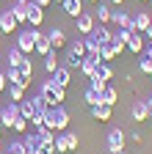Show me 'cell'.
<instances>
[{"mask_svg":"<svg viewBox=\"0 0 152 154\" xmlns=\"http://www.w3.org/2000/svg\"><path fill=\"white\" fill-rule=\"evenodd\" d=\"M100 99H102V105L113 107V105L119 102V91H116V88H111V83H108V88H105V91L100 94Z\"/></svg>","mask_w":152,"mask_h":154,"instance_id":"cell-22","label":"cell"},{"mask_svg":"<svg viewBox=\"0 0 152 154\" xmlns=\"http://www.w3.org/2000/svg\"><path fill=\"white\" fill-rule=\"evenodd\" d=\"M36 135H39V149L44 154H55V132L44 127V129H39Z\"/></svg>","mask_w":152,"mask_h":154,"instance_id":"cell-6","label":"cell"},{"mask_svg":"<svg viewBox=\"0 0 152 154\" xmlns=\"http://www.w3.org/2000/svg\"><path fill=\"white\" fill-rule=\"evenodd\" d=\"M80 146V140H78V135L75 132H61L58 138H55V154H69V151H75Z\"/></svg>","mask_w":152,"mask_h":154,"instance_id":"cell-5","label":"cell"},{"mask_svg":"<svg viewBox=\"0 0 152 154\" xmlns=\"http://www.w3.org/2000/svg\"><path fill=\"white\" fill-rule=\"evenodd\" d=\"M39 94H42L44 99H47V105H50V107H55V105L66 102V88H61L58 83L53 80V77H50V80H44V83H42Z\"/></svg>","mask_w":152,"mask_h":154,"instance_id":"cell-1","label":"cell"},{"mask_svg":"<svg viewBox=\"0 0 152 154\" xmlns=\"http://www.w3.org/2000/svg\"><path fill=\"white\" fill-rule=\"evenodd\" d=\"M53 3H58V6H61V3H64V0H53Z\"/></svg>","mask_w":152,"mask_h":154,"instance_id":"cell-48","label":"cell"},{"mask_svg":"<svg viewBox=\"0 0 152 154\" xmlns=\"http://www.w3.org/2000/svg\"><path fill=\"white\" fill-rule=\"evenodd\" d=\"M50 77H53V80L58 83L61 88H69V83H72V72H69V66H58Z\"/></svg>","mask_w":152,"mask_h":154,"instance_id":"cell-17","label":"cell"},{"mask_svg":"<svg viewBox=\"0 0 152 154\" xmlns=\"http://www.w3.org/2000/svg\"><path fill=\"white\" fill-rule=\"evenodd\" d=\"M97 74L102 77V80H108V83L113 80V69H111V66H108L105 61H102V63H97Z\"/></svg>","mask_w":152,"mask_h":154,"instance_id":"cell-35","label":"cell"},{"mask_svg":"<svg viewBox=\"0 0 152 154\" xmlns=\"http://www.w3.org/2000/svg\"><path fill=\"white\" fill-rule=\"evenodd\" d=\"M83 3H86V0H64L61 8H64V14H66V17L78 19V17L83 14Z\"/></svg>","mask_w":152,"mask_h":154,"instance_id":"cell-16","label":"cell"},{"mask_svg":"<svg viewBox=\"0 0 152 154\" xmlns=\"http://www.w3.org/2000/svg\"><path fill=\"white\" fill-rule=\"evenodd\" d=\"M111 22L119 25V28H125V30H136V25H133V14L130 11H122V8L111 14Z\"/></svg>","mask_w":152,"mask_h":154,"instance_id":"cell-10","label":"cell"},{"mask_svg":"<svg viewBox=\"0 0 152 154\" xmlns=\"http://www.w3.org/2000/svg\"><path fill=\"white\" fill-rule=\"evenodd\" d=\"M75 25H78V33L80 36H89L94 30V25H97V19H94V14H80L78 19H75Z\"/></svg>","mask_w":152,"mask_h":154,"instance_id":"cell-12","label":"cell"},{"mask_svg":"<svg viewBox=\"0 0 152 154\" xmlns=\"http://www.w3.org/2000/svg\"><path fill=\"white\" fill-rule=\"evenodd\" d=\"M91 36L97 38L100 44H111V38H113V33L108 30V25H94V30H91Z\"/></svg>","mask_w":152,"mask_h":154,"instance_id":"cell-21","label":"cell"},{"mask_svg":"<svg viewBox=\"0 0 152 154\" xmlns=\"http://www.w3.org/2000/svg\"><path fill=\"white\" fill-rule=\"evenodd\" d=\"M144 36H147V38H149V42H152V25H149V28H147V33H144Z\"/></svg>","mask_w":152,"mask_h":154,"instance_id":"cell-43","label":"cell"},{"mask_svg":"<svg viewBox=\"0 0 152 154\" xmlns=\"http://www.w3.org/2000/svg\"><path fill=\"white\" fill-rule=\"evenodd\" d=\"M20 116V102H11L8 107L0 110V124H3V129H11L14 127V119Z\"/></svg>","mask_w":152,"mask_h":154,"instance_id":"cell-8","label":"cell"},{"mask_svg":"<svg viewBox=\"0 0 152 154\" xmlns=\"http://www.w3.org/2000/svg\"><path fill=\"white\" fill-rule=\"evenodd\" d=\"M8 88V80H6V72H0V94Z\"/></svg>","mask_w":152,"mask_h":154,"instance_id":"cell-39","label":"cell"},{"mask_svg":"<svg viewBox=\"0 0 152 154\" xmlns=\"http://www.w3.org/2000/svg\"><path fill=\"white\" fill-rule=\"evenodd\" d=\"M66 127H69V113H66V107L64 105L50 107L47 110V129H53V132H66Z\"/></svg>","mask_w":152,"mask_h":154,"instance_id":"cell-2","label":"cell"},{"mask_svg":"<svg viewBox=\"0 0 152 154\" xmlns=\"http://www.w3.org/2000/svg\"><path fill=\"white\" fill-rule=\"evenodd\" d=\"M11 14H14V19H17V25H28V11H25V6H11Z\"/></svg>","mask_w":152,"mask_h":154,"instance_id":"cell-29","label":"cell"},{"mask_svg":"<svg viewBox=\"0 0 152 154\" xmlns=\"http://www.w3.org/2000/svg\"><path fill=\"white\" fill-rule=\"evenodd\" d=\"M83 99H86V105H89V107H94V105H102V99H100V94L94 91V88H86V94H83Z\"/></svg>","mask_w":152,"mask_h":154,"instance_id":"cell-34","label":"cell"},{"mask_svg":"<svg viewBox=\"0 0 152 154\" xmlns=\"http://www.w3.org/2000/svg\"><path fill=\"white\" fill-rule=\"evenodd\" d=\"M89 88H94L97 94H102V91L108 88V80H102V77H100L97 72H94V77H91V83H89Z\"/></svg>","mask_w":152,"mask_h":154,"instance_id":"cell-32","label":"cell"},{"mask_svg":"<svg viewBox=\"0 0 152 154\" xmlns=\"http://www.w3.org/2000/svg\"><path fill=\"white\" fill-rule=\"evenodd\" d=\"M108 154H125V149H122V151H108Z\"/></svg>","mask_w":152,"mask_h":154,"instance_id":"cell-45","label":"cell"},{"mask_svg":"<svg viewBox=\"0 0 152 154\" xmlns=\"http://www.w3.org/2000/svg\"><path fill=\"white\" fill-rule=\"evenodd\" d=\"M17 69H20V74L25 77V80H33V61H31V58H28V55L22 58V63H20V66H17Z\"/></svg>","mask_w":152,"mask_h":154,"instance_id":"cell-28","label":"cell"},{"mask_svg":"<svg viewBox=\"0 0 152 154\" xmlns=\"http://www.w3.org/2000/svg\"><path fill=\"white\" fill-rule=\"evenodd\" d=\"M144 42H147V36H144V33H138V30H133V33H130V38H127V44H125V50H130V52L141 55Z\"/></svg>","mask_w":152,"mask_h":154,"instance_id":"cell-13","label":"cell"},{"mask_svg":"<svg viewBox=\"0 0 152 154\" xmlns=\"http://www.w3.org/2000/svg\"><path fill=\"white\" fill-rule=\"evenodd\" d=\"M141 58H147V61H152V42H149V38L144 42V50H141Z\"/></svg>","mask_w":152,"mask_h":154,"instance_id":"cell-38","label":"cell"},{"mask_svg":"<svg viewBox=\"0 0 152 154\" xmlns=\"http://www.w3.org/2000/svg\"><path fill=\"white\" fill-rule=\"evenodd\" d=\"M141 3H147V0H141Z\"/></svg>","mask_w":152,"mask_h":154,"instance_id":"cell-49","label":"cell"},{"mask_svg":"<svg viewBox=\"0 0 152 154\" xmlns=\"http://www.w3.org/2000/svg\"><path fill=\"white\" fill-rule=\"evenodd\" d=\"M6 154H25V143H22V140H11Z\"/></svg>","mask_w":152,"mask_h":154,"instance_id":"cell-37","label":"cell"},{"mask_svg":"<svg viewBox=\"0 0 152 154\" xmlns=\"http://www.w3.org/2000/svg\"><path fill=\"white\" fill-rule=\"evenodd\" d=\"M147 121H152V102H149V110H147Z\"/></svg>","mask_w":152,"mask_h":154,"instance_id":"cell-42","label":"cell"},{"mask_svg":"<svg viewBox=\"0 0 152 154\" xmlns=\"http://www.w3.org/2000/svg\"><path fill=\"white\" fill-rule=\"evenodd\" d=\"M14 3H17V6H28L31 0H14Z\"/></svg>","mask_w":152,"mask_h":154,"instance_id":"cell-44","label":"cell"},{"mask_svg":"<svg viewBox=\"0 0 152 154\" xmlns=\"http://www.w3.org/2000/svg\"><path fill=\"white\" fill-rule=\"evenodd\" d=\"M149 102H152V96H149Z\"/></svg>","mask_w":152,"mask_h":154,"instance_id":"cell-50","label":"cell"},{"mask_svg":"<svg viewBox=\"0 0 152 154\" xmlns=\"http://www.w3.org/2000/svg\"><path fill=\"white\" fill-rule=\"evenodd\" d=\"M86 3H100V0H86Z\"/></svg>","mask_w":152,"mask_h":154,"instance_id":"cell-46","label":"cell"},{"mask_svg":"<svg viewBox=\"0 0 152 154\" xmlns=\"http://www.w3.org/2000/svg\"><path fill=\"white\" fill-rule=\"evenodd\" d=\"M125 143H127V135H125L119 127H113V129L108 132V151H122Z\"/></svg>","mask_w":152,"mask_h":154,"instance_id":"cell-7","label":"cell"},{"mask_svg":"<svg viewBox=\"0 0 152 154\" xmlns=\"http://www.w3.org/2000/svg\"><path fill=\"white\" fill-rule=\"evenodd\" d=\"M33 3H36V6H42V8H47V6L53 3V0H33Z\"/></svg>","mask_w":152,"mask_h":154,"instance_id":"cell-40","label":"cell"},{"mask_svg":"<svg viewBox=\"0 0 152 154\" xmlns=\"http://www.w3.org/2000/svg\"><path fill=\"white\" fill-rule=\"evenodd\" d=\"M17 28V19H14V14H11V8H6V11H0V30H3L6 36H11Z\"/></svg>","mask_w":152,"mask_h":154,"instance_id":"cell-11","label":"cell"},{"mask_svg":"<svg viewBox=\"0 0 152 154\" xmlns=\"http://www.w3.org/2000/svg\"><path fill=\"white\" fill-rule=\"evenodd\" d=\"M6 80H8V85H22V88L31 85V80H25V77L20 74V69H14V66L6 69Z\"/></svg>","mask_w":152,"mask_h":154,"instance_id":"cell-18","label":"cell"},{"mask_svg":"<svg viewBox=\"0 0 152 154\" xmlns=\"http://www.w3.org/2000/svg\"><path fill=\"white\" fill-rule=\"evenodd\" d=\"M133 25H136V30H138V33H147V28L152 25V14H147V11L133 14Z\"/></svg>","mask_w":152,"mask_h":154,"instance_id":"cell-20","label":"cell"},{"mask_svg":"<svg viewBox=\"0 0 152 154\" xmlns=\"http://www.w3.org/2000/svg\"><path fill=\"white\" fill-rule=\"evenodd\" d=\"M6 91H8V96H11V102H22V99H25V88H22V85H8Z\"/></svg>","mask_w":152,"mask_h":154,"instance_id":"cell-33","label":"cell"},{"mask_svg":"<svg viewBox=\"0 0 152 154\" xmlns=\"http://www.w3.org/2000/svg\"><path fill=\"white\" fill-rule=\"evenodd\" d=\"M42 36V30L39 28H31V30H22V33H17V42H14V47L17 50H22L25 55H31L33 50H36V38Z\"/></svg>","mask_w":152,"mask_h":154,"instance_id":"cell-3","label":"cell"},{"mask_svg":"<svg viewBox=\"0 0 152 154\" xmlns=\"http://www.w3.org/2000/svg\"><path fill=\"white\" fill-rule=\"evenodd\" d=\"M25 11H28V25H31V28H39V25L44 22V8H42V6H36L33 0L25 6Z\"/></svg>","mask_w":152,"mask_h":154,"instance_id":"cell-9","label":"cell"},{"mask_svg":"<svg viewBox=\"0 0 152 154\" xmlns=\"http://www.w3.org/2000/svg\"><path fill=\"white\" fill-rule=\"evenodd\" d=\"M0 138H3V124H0Z\"/></svg>","mask_w":152,"mask_h":154,"instance_id":"cell-47","label":"cell"},{"mask_svg":"<svg viewBox=\"0 0 152 154\" xmlns=\"http://www.w3.org/2000/svg\"><path fill=\"white\" fill-rule=\"evenodd\" d=\"M94 72H97V63H94L91 58L86 55L83 61H80V74H83V77H89V80H91V77H94Z\"/></svg>","mask_w":152,"mask_h":154,"instance_id":"cell-25","label":"cell"},{"mask_svg":"<svg viewBox=\"0 0 152 154\" xmlns=\"http://www.w3.org/2000/svg\"><path fill=\"white\" fill-rule=\"evenodd\" d=\"M111 113H113V107H108V105H94L91 107V116L97 121H111Z\"/></svg>","mask_w":152,"mask_h":154,"instance_id":"cell-24","label":"cell"},{"mask_svg":"<svg viewBox=\"0 0 152 154\" xmlns=\"http://www.w3.org/2000/svg\"><path fill=\"white\" fill-rule=\"evenodd\" d=\"M36 55H47V52H53V44H50V38H47V33H42L39 38H36V50H33Z\"/></svg>","mask_w":152,"mask_h":154,"instance_id":"cell-23","label":"cell"},{"mask_svg":"<svg viewBox=\"0 0 152 154\" xmlns=\"http://www.w3.org/2000/svg\"><path fill=\"white\" fill-rule=\"evenodd\" d=\"M47 38H50L53 50H61V47H66V30H64V28H58V25H55V28L47 33Z\"/></svg>","mask_w":152,"mask_h":154,"instance_id":"cell-15","label":"cell"},{"mask_svg":"<svg viewBox=\"0 0 152 154\" xmlns=\"http://www.w3.org/2000/svg\"><path fill=\"white\" fill-rule=\"evenodd\" d=\"M86 58V44H83V36L78 42H72L69 50H66V66L69 69H80V61Z\"/></svg>","mask_w":152,"mask_h":154,"instance_id":"cell-4","label":"cell"},{"mask_svg":"<svg viewBox=\"0 0 152 154\" xmlns=\"http://www.w3.org/2000/svg\"><path fill=\"white\" fill-rule=\"evenodd\" d=\"M58 66H61V63H58V55H55V50H53V52H47V55H44V72H47V74H53Z\"/></svg>","mask_w":152,"mask_h":154,"instance_id":"cell-27","label":"cell"},{"mask_svg":"<svg viewBox=\"0 0 152 154\" xmlns=\"http://www.w3.org/2000/svg\"><path fill=\"white\" fill-rule=\"evenodd\" d=\"M20 116H22V119H28V121L36 116V110H33V102H31V99H28V102H25V99L20 102Z\"/></svg>","mask_w":152,"mask_h":154,"instance_id":"cell-31","label":"cell"},{"mask_svg":"<svg viewBox=\"0 0 152 154\" xmlns=\"http://www.w3.org/2000/svg\"><path fill=\"white\" fill-rule=\"evenodd\" d=\"M94 6H97V8H94L91 14H94V19H97V25H108L111 22V6L108 3H102V0H100V3H94Z\"/></svg>","mask_w":152,"mask_h":154,"instance_id":"cell-14","label":"cell"},{"mask_svg":"<svg viewBox=\"0 0 152 154\" xmlns=\"http://www.w3.org/2000/svg\"><path fill=\"white\" fill-rule=\"evenodd\" d=\"M116 55H119V52L113 50V44H102V47H100V58H102L105 63H111V61H113Z\"/></svg>","mask_w":152,"mask_h":154,"instance_id":"cell-30","label":"cell"},{"mask_svg":"<svg viewBox=\"0 0 152 154\" xmlns=\"http://www.w3.org/2000/svg\"><path fill=\"white\" fill-rule=\"evenodd\" d=\"M22 58H25V52H22V50L11 47V50H8V55H6V61H8V66H14V69H17V66L22 63Z\"/></svg>","mask_w":152,"mask_h":154,"instance_id":"cell-26","label":"cell"},{"mask_svg":"<svg viewBox=\"0 0 152 154\" xmlns=\"http://www.w3.org/2000/svg\"><path fill=\"white\" fill-rule=\"evenodd\" d=\"M147 110H149V102H133L130 107V116H133V121H147Z\"/></svg>","mask_w":152,"mask_h":154,"instance_id":"cell-19","label":"cell"},{"mask_svg":"<svg viewBox=\"0 0 152 154\" xmlns=\"http://www.w3.org/2000/svg\"><path fill=\"white\" fill-rule=\"evenodd\" d=\"M14 132H20V135H25L28 132V119H22V116H17L14 119V127H11Z\"/></svg>","mask_w":152,"mask_h":154,"instance_id":"cell-36","label":"cell"},{"mask_svg":"<svg viewBox=\"0 0 152 154\" xmlns=\"http://www.w3.org/2000/svg\"><path fill=\"white\" fill-rule=\"evenodd\" d=\"M42 154H44V151H42Z\"/></svg>","mask_w":152,"mask_h":154,"instance_id":"cell-51","label":"cell"},{"mask_svg":"<svg viewBox=\"0 0 152 154\" xmlns=\"http://www.w3.org/2000/svg\"><path fill=\"white\" fill-rule=\"evenodd\" d=\"M111 6H125V0H108Z\"/></svg>","mask_w":152,"mask_h":154,"instance_id":"cell-41","label":"cell"}]
</instances>
